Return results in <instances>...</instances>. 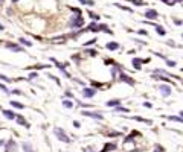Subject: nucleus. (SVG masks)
<instances>
[{
    "mask_svg": "<svg viewBox=\"0 0 183 152\" xmlns=\"http://www.w3.org/2000/svg\"><path fill=\"white\" fill-rule=\"evenodd\" d=\"M63 105H64L66 108H70V107H72V102H69V101H64V102H63Z\"/></svg>",
    "mask_w": 183,
    "mask_h": 152,
    "instance_id": "18",
    "label": "nucleus"
},
{
    "mask_svg": "<svg viewBox=\"0 0 183 152\" xmlns=\"http://www.w3.org/2000/svg\"><path fill=\"white\" fill-rule=\"evenodd\" d=\"M166 5H174V3H179V2H182V0H163Z\"/></svg>",
    "mask_w": 183,
    "mask_h": 152,
    "instance_id": "11",
    "label": "nucleus"
},
{
    "mask_svg": "<svg viewBox=\"0 0 183 152\" xmlns=\"http://www.w3.org/2000/svg\"><path fill=\"white\" fill-rule=\"evenodd\" d=\"M23 149H25V152H32V149H31V146H29V145H25V146H23Z\"/></svg>",
    "mask_w": 183,
    "mask_h": 152,
    "instance_id": "19",
    "label": "nucleus"
},
{
    "mask_svg": "<svg viewBox=\"0 0 183 152\" xmlns=\"http://www.w3.org/2000/svg\"><path fill=\"white\" fill-rule=\"evenodd\" d=\"M83 94H84L86 97H91V96L95 94V90H93V88H84Z\"/></svg>",
    "mask_w": 183,
    "mask_h": 152,
    "instance_id": "4",
    "label": "nucleus"
},
{
    "mask_svg": "<svg viewBox=\"0 0 183 152\" xmlns=\"http://www.w3.org/2000/svg\"><path fill=\"white\" fill-rule=\"evenodd\" d=\"M119 102H121V101H108L107 105H108V107H115V105H119Z\"/></svg>",
    "mask_w": 183,
    "mask_h": 152,
    "instance_id": "7",
    "label": "nucleus"
},
{
    "mask_svg": "<svg viewBox=\"0 0 183 152\" xmlns=\"http://www.w3.org/2000/svg\"><path fill=\"white\" fill-rule=\"evenodd\" d=\"M0 31H3V26H2V25H0Z\"/></svg>",
    "mask_w": 183,
    "mask_h": 152,
    "instance_id": "24",
    "label": "nucleus"
},
{
    "mask_svg": "<svg viewBox=\"0 0 183 152\" xmlns=\"http://www.w3.org/2000/svg\"><path fill=\"white\" fill-rule=\"evenodd\" d=\"M8 47H9V49H14V50H17V52H20V50H21L18 46H14V44H8Z\"/></svg>",
    "mask_w": 183,
    "mask_h": 152,
    "instance_id": "15",
    "label": "nucleus"
},
{
    "mask_svg": "<svg viewBox=\"0 0 183 152\" xmlns=\"http://www.w3.org/2000/svg\"><path fill=\"white\" fill-rule=\"evenodd\" d=\"M134 5H143V0H131Z\"/></svg>",
    "mask_w": 183,
    "mask_h": 152,
    "instance_id": "21",
    "label": "nucleus"
},
{
    "mask_svg": "<svg viewBox=\"0 0 183 152\" xmlns=\"http://www.w3.org/2000/svg\"><path fill=\"white\" fill-rule=\"evenodd\" d=\"M180 116H182V117H183V111H180Z\"/></svg>",
    "mask_w": 183,
    "mask_h": 152,
    "instance_id": "25",
    "label": "nucleus"
},
{
    "mask_svg": "<svg viewBox=\"0 0 183 152\" xmlns=\"http://www.w3.org/2000/svg\"><path fill=\"white\" fill-rule=\"evenodd\" d=\"M157 11H154V9H148L146 12H145V17L148 18V20H154V18H157Z\"/></svg>",
    "mask_w": 183,
    "mask_h": 152,
    "instance_id": "2",
    "label": "nucleus"
},
{
    "mask_svg": "<svg viewBox=\"0 0 183 152\" xmlns=\"http://www.w3.org/2000/svg\"><path fill=\"white\" fill-rule=\"evenodd\" d=\"M17 120H18V122H20V123H21V125H26V122H25V120H23V119H21V117H18V119H17Z\"/></svg>",
    "mask_w": 183,
    "mask_h": 152,
    "instance_id": "22",
    "label": "nucleus"
},
{
    "mask_svg": "<svg viewBox=\"0 0 183 152\" xmlns=\"http://www.w3.org/2000/svg\"><path fill=\"white\" fill-rule=\"evenodd\" d=\"M0 79H3V81H9V79H8L6 76H3V75H0Z\"/></svg>",
    "mask_w": 183,
    "mask_h": 152,
    "instance_id": "23",
    "label": "nucleus"
},
{
    "mask_svg": "<svg viewBox=\"0 0 183 152\" xmlns=\"http://www.w3.org/2000/svg\"><path fill=\"white\" fill-rule=\"evenodd\" d=\"M0 2H2V0H0Z\"/></svg>",
    "mask_w": 183,
    "mask_h": 152,
    "instance_id": "27",
    "label": "nucleus"
},
{
    "mask_svg": "<svg viewBox=\"0 0 183 152\" xmlns=\"http://www.w3.org/2000/svg\"><path fill=\"white\" fill-rule=\"evenodd\" d=\"M156 31H157V34H160V35H165V31H163L160 26H156Z\"/></svg>",
    "mask_w": 183,
    "mask_h": 152,
    "instance_id": "14",
    "label": "nucleus"
},
{
    "mask_svg": "<svg viewBox=\"0 0 183 152\" xmlns=\"http://www.w3.org/2000/svg\"><path fill=\"white\" fill-rule=\"evenodd\" d=\"M159 90H160V93H162L163 96H169V94H171V87H169V85H160Z\"/></svg>",
    "mask_w": 183,
    "mask_h": 152,
    "instance_id": "3",
    "label": "nucleus"
},
{
    "mask_svg": "<svg viewBox=\"0 0 183 152\" xmlns=\"http://www.w3.org/2000/svg\"><path fill=\"white\" fill-rule=\"evenodd\" d=\"M20 43H21V44H26V46H32V43H31V41H26L25 38H21V40H20Z\"/></svg>",
    "mask_w": 183,
    "mask_h": 152,
    "instance_id": "16",
    "label": "nucleus"
},
{
    "mask_svg": "<svg viewBox=\"0 0 183 152\" xmlns=\"http://www.w3.org/2000/svg\"><path fill=\"white\" fill-rule=\"evenodd\" d=\"M182 37H183V35H182Z\"/></svg>",
    "mask_w": 183,
    "mask_h": 152,
    "instance_id": "28",
    "label": "nucleus"
},
{
    "mask_svg": "<svg viewBox=\"0 0 183 152\" xmlns=\"http://www.w3.org/2000/svg\"><path fill=\"white\" fill-rule=\"evenodd\" d=\"M169 119H171V120H176V122H180V123H183V117H177V116H171Z\"/></svg>",
    "mask_w": 183,
    "mask_h": 152,
    "instance_id": "9",
    "label": "nucleus"
},
{
    "mask_svg": "<svg viewBox=\"0 0 183 152\" xmlns=\"http://www.w3.org/2000/svg\"><path fill=\"white\" fill-rule=\"evenodd\" d=\"M118 47H119L118 43H108V44H107V49H110V50H116Z\"/></svg>",
    "mask_w": 183,
    "mask_h": 152,
    "instance_id": "5",
    "label": "nucleus"
},
{
    "mask_svg": "<svg viewBox=\"0 0 183 152\" xmlns=\"http://www.w3.org/2000/svg\"><path fill=\"white\" fill-rule=\"evenodd\" d=\"M55 134H56V137H58L60 140H63V142H66V143H69V142H70V139L66 135V132H64L63 129H60V128H55Z\"/></svg>",
    "mask_w": 183,
    "mask_h": 152,
    "instance_id": "1",
    "label": "nucleus"
},
{
    "mask_svg": "<svg viewBox=\"0 0 183 152\" xmlns=\"http://www.w3.org/2000/svg\"><path fill=\"white\" fill-rule=\"evenodd\" d=\"M14 149H15V143H14V142H9V145H8V152L14 151Z\"/></svg>",
    "mask_w": 183,
    "mask_h": 152,
    "instance_id": "8",
    "label": "nucleus"
},
{
    "mask_svg": "<svg viewBox=\"0 0 183 152\" xmlns=\"http://www.w3.org/2000/svg\"><path fill=\"white\" fill-rule=\"evenodd\" d=\"M140 63H142L140 59H133V64H134L136 69H140Z\"/></svg>",
    "mask_w": 183,
    "mask_h": 152,
    "instance_id": "12",
    "label": "nucleus"
},
{
    "mask_svg": "<svg viewBox=\"0 0 183 152\" xmlns=\"http://www.w3.org/2000/svg\"><path fill=\"white\" fill-rule=\"evenodd\" d=\"M86 116H90V117H96V119H102L101 114H95V113H84Z\"/></svg>",
    "mask_w": 183,
    "mask_h": 152,
    "instance_id": "10",
    "label": "nucleus"
},
{
    "mask_svg": "<svg viewBox=\"0 0 183 152\" xmlns=\"http://www.w3.org/2000/svg\"><path fill=\"white\" fill-rule=\"evenodd\" d=\"M166 64H168L169 67H176V66H177V64H176L174 61H166Z\"/></svg>",
    "mask_w": 183,
    "mask_h": 152,
    "instance_id": "20",
    "label": "nucleus"
},
{
    "mask_svg": "<svg viewBox=\"0 0 183 152\" xmlns=\"http://www.w3.org/2000/svg\"><path fill=\"white\" fill-rule=\"evenodd\" d=\"M80 2H81V3H84V5H95V2H93V0H80Z\"/></svg>",
    "mask_w": 183,
    "mask_h": 152,
    "instance_id": "13",
    "label": "nucleus"
},
{
    "mask_svg": "<svg viewBox=\"0 0 183 152\" xmlns=\"http://www.w3.org/2000/svg\"><path fill=\"white\" fill-rule=\"evenodd\" d=\"M3 114H5L8 119H15V114L11 113V111H3Z\"/></svg>",
    "mask_w": 183,
    "mask_h": 152,
    "instance_id": "6",
    "label": "nucleus"
},
{
    "mask_svg": "<svg viewBox=\"0 0 183 152\" xmlns=\"http://www.w3.org/2000/svg\"><path fill=\"white\" fill-rule=\"evenodd\" d=\"M11 105H12V107H15V108H23V105H21V104H18V102H11Z\"/></svg>",
    "mask_w": 183,
    "mask_h": 152,
    "instance_id": "17",
    "label": "nucleus"
},
{
    "mask_svg": "<svg viewBox=\"0 0 183 152\" xmlns=\"http://www.w3.org/2000/svg\"><path fill=\"white\" fill-rule=\"evenodd\" d=\"M2 143H3V142H2V140H0V146H2Z\"/></svg>",
    "mask_w": 183,
    "mask_h": 152,
    "instance_id": "26",
    "label": "nucleus"
}]
</instances>
